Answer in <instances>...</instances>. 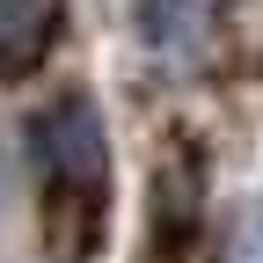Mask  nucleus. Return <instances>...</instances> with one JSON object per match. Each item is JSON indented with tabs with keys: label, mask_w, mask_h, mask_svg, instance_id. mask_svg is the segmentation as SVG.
I'll return each mask as SVG.
<instances>
[{
	"label": "nucleus",
	"mask_w": 263,
	"mask_h": 263,
	"mask_svg": "<svg viewBox=\"0 0 263 263\" xmlns=\"http://www.w3.org/2000/svg\"><path fill=\"white\" fill-rule=\"evenodd\" d=\"M37 176L51 197L59 263H88V249L110 227V132L81 88L51 95V110L37 117Z\"/></svg>",
	"instance_id": "obj_1"
},
{
	"label": "nucleus",
	"mask_w": 263,
	"mask_h": 263,
	"mask_svg": "<svg viewBox=\"0 0 263 263\" xmlns=\"http://www.w3.org/2000/svg\"><path fill=\"white\" fill-rule=\"evenodd\" d=\"M197 190H205V168H197L190 146L154 168V256H161V263H176V256L190 249L197 212H205V205H197Z\"/></svg>",
	"instance_id": "obj_2"
},
{
	"label": "nucleus",
	"mask_w": 263,
	"mask_h": 263,
	"mask_svg": "<svg viewBox=\"0 0 263 263\" xmlns=\"http://www.w3.org/2000/svg\"><path fill=\"white\" fill-rule=\"evenodd\" d=\"M59 44V0H0V73H37Z\"/></svg>",
	"instance_id": "obj_3"
},
{
	"label": "nucleus",
	"mask_w": 263,
	"mask_h": 263,
	"mask_svg": "<svg viewBox=\"0 0 263 263\" xmlns=\"http://www.w3.org/2000/svg\"><path fill=\"white\" fill-rule=\"evenodd\" d=\"M183 15H190V0H139L146 44H176V37H183Z\"/></svg>",
	"instance_id": "obj_4"
}]
</instances>
